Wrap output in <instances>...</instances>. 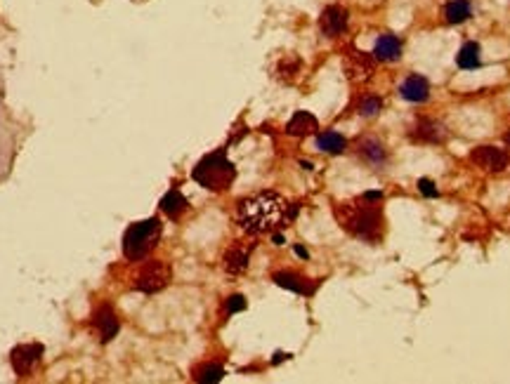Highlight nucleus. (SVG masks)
I'll return each instance as SVG.
<instances>
[{
	"label": "nucleus",
	"mask_w": 510,
	"mask_h": 384,
	"mask_svg": "<svg viewBox=\"0 0 510 384\" xmlns=\"http://www.w3.org/2000/svg\"><path fill=\"white\" fill-rule=\"evenodd\" d=\"M345 71H348V76L354 78V81H359V78H366L371 71H374V60H371L366 52L352 50L348 57H345Z\"/></svg>",
	"instance_id": "nucleus-11"
},
{
	"label": "nucleus",
	"mask_w": 510,
	"mask_h": 384,
	"mask_svg": "<svg viewBox=\"0 0 510 384\" xmlns=\"http://www.w3.org/2000/svg\"><path fill=\"white\" fill-rule=\"evenodd\" d=\"M184 207H187V199H184L182 194H180L178 189H173V191H168L166 196H163V201H161V210L166 212L168 217H180L184 212Z\"/></svg>",
	"instance_id": "nucleus-19"
},
{
	"label": "nucleus",
	"mask_w": 510,
	"mask_h": 384,
	"mask_svg": "<svg viewBox=\"0 0 510 384\" xmlns=\"http://www.w3.org/2000/svg\"><path fill=\"white\" fill-rule=\"evenodd\" d=\"M248 255H251V250L241 248V245H234L230 253L225 255L227 271H230V274H241V271L248 266Z\"/></svg>",
	"instance_id": "nucleus-17"
},
{
	"label": "nucleus",
	"mask_w": 510,
	"mask_h": 384,
	"mask_svg": "<svg viewBox=\"0 0 510 384\" xmlns=\"http://www.w3.org/2000/svg\"><path fill=\"white\" fill-rule=\"evenodd\" d=\"M274 283L291 292H298V295H312L317 290L315 281L305 279L300 274H293V271H279V274H274Z\"/></svg>",
	"instance_id": "nucleus-10"
},
{
	"label": "nucleus",
	"mask_w": 510,
	"mask_h": 384,
	"mask_svg": "<svg viewBox=\"0 0 510 384\" xmlns=\"http://www.w3.org/2000/svg\"><path fill=\"white\" fill-rule=\"evenodd\" d=\"M456 64H459L461 68H477L480 66V45L472 40L465 42V45L459 50V55H456Z\"/></svg>",
	"instance_id": "nucleus-20"
},
{
	"label": "nucleus",
	"mask_w": 510,
	"mask_h": 384,
	"mask_svg": "<svg viewBox=\"0 0 510 384\" xmlns=\"http://www.w3.org/2000/svg\"><path fill=\"white\" fill-rule=\"evenodd\" d=\"M295 255H300V257H307V250H302V248H295Z\"/></svg>",
	"instance_id": "nucleus-27"
},
{
	"label": "nucleus",
	"mask_w": 510,
	"mask_h": 384,
	"mask_svg": "<svg viewBox=\"0 0 510 384\" xmlns=\"http://www.w3.org/2000/svg\"><path fill=\"white\" fill-rule=\"evenodd\" d=\"M506 144H508V146H510V130L506 132Z\"/></svg>",
	"instance_id": "nucleus-29"
},
{
	"label": "nucleus",
	"mask_w": 510,
	"mask_h": 384,
	"mask_svg": "<svg viewBox=\"0 0 510 384\" xmlns=\"http://www.w3.org/2000/svg\"><path fill=\"white\" fill-rule=\"evenodd\" d=\"M222 377H225V368L217 366V363H208V366L201 368L199 375H196V380H199V382H220Z\"/></svg>",
	"instance_id": "nucleus-22"
},
{
	"label": "nucleus",
	"mask_w": 510,
	"mask_h": 384,
	"mask_svg": "<svg viewBox=\"0 0 510 384\" xmlns=\"http://www.w3.org/2000/svg\"><path fill=\"white\" fill-rule=\"evenodd\" d=\"M411 140L421 144H442L446 140V130L442 123L423 118L411 127Z\"/></svg>",
	"instance_id": "nucleus-8"
},
{
	"label": "nucleus",
	"mask_w": 510,
	"mask_h": 384,
	"mask_svg": "<svg viewBox=\"0 0 510 384\" xmlns=\"http://www.w3.org/2000/svg\"><path fill=\"white\" fill-rule=\"evenodd\" d=\"M380 106H382V101L378 99V97H364L359 101V114L361 116H376L380 111Z\"/></svg>",
	"instance_id": "nucleus-24"
},
{
	"label": "nucleus",
	"mask_w": 510,
	"mask_h": 384,
	"mask_svg": "<svg viewBox=\"0 0 510 384\" xmlns=\"http://www.w3.org/2000/svg\"><path fill=\"white\" fill-rule=\"evenodd\" d=\"M274 245H284V236H274Z\"/></svg>",
	"instance_id": "nucleus-28"
},
{
	"label": "nucleus",
	"mask_w": 510,
	"mask_h": 384,
	"mask_svg": "<svg viewBox=\"0 0 510 384\" xmlns=\"http://www.w3.org/2000/svg\"><path fill=\"white\" fill-rule=\"evenodd\" d=\"M470 161L482 170H489V172H503L508 168L510 158L503 149L496 146H477L475 151L470 153Z\"/></svg>",
	"instance_id": "nucleus-6"
},
{
	"label": "nucleus",
	"mask_w": 510,
	"mask_h": 384,
	"mask_svg": "<svg viewBox=\"0 0 510 384\" xmlns=\"http://www.w3.org/2000/svg\"><path fill=\"white\" fill-rule=\"evenodd\" d=\"M402 97L413 104H423L430 97V85L423 76H409L402 83Z\"/></svg>",
	"instance_id": "nucleus-12"
},
{
	"label": "nucleus",
	"mask_w": 510,
	"mask_h": 384,
	"mask_svg": "<svg viewBox=\"0 0 510 384\" xmlns=\"http://www.w3.org/2000/svg\"><path fill=\"white\" fill-rule=\"evenodd\" d=\"M319 130V123L312 114H307V111H298L293 118L289 120V125H286V132L293 137H305V135H312V132Z\"/></svg>",
	"instance_id": "nucleus-15"
},
{
	"label": "nucleus",
	"mask_w": 510,
	"mask_h": 384,
	"mask_svg": "<svg viewBox=\"0 0 510 384\" xmlns=\"http://www.w3.org/2000/svg\"><path fill=\"white\" fill-rule=\"evenodd\" d=\"M95 328L99 330V337H102V342H109V340L116 337V333H119V318H116V313L111 311L109 307H102L97 313H95Z\"/></svg>",
	"instance_id": "nucleus-13"
},
{
	"label": "nucleus",
	"mask_w": 510,
	"mask_h": 384,
	"mask_svg": "<svg viewBox=\"0 0 510 384\" xmlns=\"http://www.w3.org/2000/svg\"><path fill=\"white\" fill-rule=\"evenodd\" d=\"M243 309H246L243 295H232L230 300H227V313H236V311H243Z\"/></svg>",
	"instance_id": "nucleus-25"
},
{
	"label": "nucleus",
	"mask_w": 510,
	"mask_h": 384,
	"mask_svg": "<svg viewBox=\"0 0 510 384\" xmlns=\"http://www.w3.org/2000/svg\"><path fill=\"white\" fill-rule=\"evenodd\" d=\"M298 71H300V60H295V57H289V60L279 64V76L284 81H293Z\"/></svg>",
	"instance_id": "nucleus-23"
},
{
	"label": "nucleus",
	"mask_w": 510,
	"mask_h": 384,
	"mask_svg": "<svg viewBox=\"0 0 510 384\" xmlns=\"http://www.w3.org/2000/svg\"><path fill=\"white\" fill-rule=\"evenodd\" d=\"M170 281V269L166 262H158V259H154V262H147L145 269L137 274L135 279V287L140 292H158L163 290V287L168 285Z\"/></svg>",
	"instance_id": "nucleus-5"
},
{
	"label": "nucleus",
	"mask_w": 510,
	"mask_h": 384,
	"mask_svg": "<svg viewBox=\"0 0 510 384\" xmlns=\"http://www.w3.org/2000/svg\"><path fill=\"white\" fill-rule=\"evenodd\" d=\"M418 189H421V194L428 196V199H435V196H437V189H435V184L430 182V179H421V182H418Z\"/></svg>",
	"instance_id": "nucleus-26"
},
{
	"label": "nucleus",
	"mask_w": 510,
	"mask_h": 384,
	"mask_svg": "<svg viewBox=\"0 0 510 384\" xmlns=\"http://www.w3.org/2000/svg\"><path fill=\"white\" fill-rule=\"evenodd\" d=\"M289 220V203L276 191H263L239 205V224L248 233H267Z\"/></svg>",
	"instance_id": "nucleus-2"
},
{
	"label": "nucleus",
	"mask_w": 510,
	"mask_h": 384,
	"mask_svg": "<svg viewBox=\"0 0 510 384\" xmlns=\"http://www.w3.org/2000/svg\"><path fill=\"white\" fill-rule=\"evenodd\" d=\"M359 153L366 158L371 165H380L385 163V149H382V144L378 140H374V137H366V140L359 142Z\"/></svg>",
	"instance_id": "nucleus-16"
},
{
	"label": "nucleus",
	"mask_w": 510,
	"mask_h": 384,
	"mask_svg": "<svg viewBox=\"0 0 510 384\" xmlns=\"http://www.w3.org/2000/svg\"><path fill=\"white\" fill-rule=\"evenodd\" d=\"M234 177H236V170H234V165L227 161V156H225V151H222V149H220V151H215V153H210V156H206L204 161L194 168V179L201 186L210 189V191L230 189Z\"/></svg>",
	"instance_id": "nucleus-3"
},
{
	"label": "nucleus",
	"mask_w": 510,
	"mask_h": 384,
	"mask_svg": "<svg viewBox=\"0 0 510 384\" xmlns=\"http://www.w3.org/2000/svg\"><path fill=\"white\" fill-rule=\"evenodd\" d=\"M317 146L326 153H343L348 142H345V137L338 135V132H321V135L317 137Z\"/></svg>",
	"instance_id": "nucleus-21"
},
{
	"label": "nucleus",
	"mask_w": 510,
	"mask_h": 384,
	"mask_svg": "<svg viewBox=\"0 0 510 384\" xmlns=\"http://www.w3.org/2000/svg\"><path fill=\"white\" fill-rule=\"evenodd\" d=\"M158 238H161V222L156 217L132 224L123 236V255L130 262H140L156 248Z\"/></svg>",
	"instance_id": "nucleus-4"
},
{
	"label": "nucleus",
	"mask_w": 510,
	"mask_h": 384,
	"mask_svg": "<svg viewBox=\"0 0 510 384\" xmlns=\"http://www.w3.org/2000/svg\"><path fill=\"white\" fill-rule=\"evenodd\" d=\"M345 26H348V12H345L343 8H338V5L326 8L321 12V17H319V29H321V34L328 36V38L340 36L345 31Z\"/></svg>",
	"instance_id": "nucleus-7"
},
{
	"label": "nucleus",
	"mask_w": 510,
	"mask_h": 384,
	"mask_svg": "<svg viewBox=\"0 0 510 384\" xmlns=\"http://www.w3.org/2000/svg\"><path fill=\"white\" fill-rule=\"evenodd\" d=\"M380 201H382V194L371 191V194H364L357 201L338 203L336 217H338L340 227L352 233V236L361 238V241L378 243L382 238Z\"/></svg>",
	"instance_id": "nucleus-1"
},
{
	"label": "nucleus",
	"mask_w": 510,
	"mask_h": 384,
	"mask_svg": "<svg viewBox=\"0 0 510 384\" xmlns=\"http://www.w3.org/2000/svg\"><path fill=\"white\" fill-rule=\"evenodd\" d=\"M374 57L380 62H395L402 57V42L395 38V36L385 34L380 36L378 40H376V47H374Z\"/></svg>",
	"instance_id": "nucleus-14"
},
{
	"label": "nucleus",
	"mask_w": 510,
	"mask_h": 384,
	"mask_svg": "<svg viewBox=\"0 0 510 384\" xmlns=\"http://www.w3.org/2000/svg\"><path fill=\"white\" fill-rule=\"evenodd\" d=\"M42 349L38 344H21L12 351V368L17 370V375H29L40 361Z\"/></svg>",
	"instance_id": "nucleus-9"
},
{
	"label": "nucleus",
	"mask_w": 510,
	"mask_h": 384,
	"mask_svg": "<svg viewBox=\"0 0 510 384\" xmlns=\"http://www.w3.org/2000/svg\"><path fill=\"white\" fill-rule=\"evenodd\" d=\"M470 12H472L470 0H451L444 8V17L449 24H463V21L470 17Z\"/></svg>",
	"instance_id": "nucleus-18"
}]
</instances>
